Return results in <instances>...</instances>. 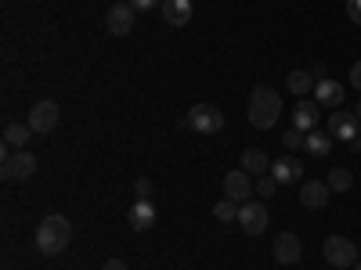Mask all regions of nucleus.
Returning <instances> with one entry per match:
<instances>
[{
	"label": "nucleus",
	"mask_w": 361,
	"mask_h": 270,
	"mask_svg": "<svg viewBox=\"0 0 361 270\" xmlns=\"http://www.w3.org/2000/svg\"><path fill=\"white\" fill-rule=\"evenodd\" d=\"M279 119H282V98H279V90L253 86V94H250V123L257 130H271Z\"/></svg>",
	"instance_id": "f257e3e1"
},
{
	"label": "nucleus",
	"mask_w": 361,
	"mask_h": 270,
	"mask_svg": "<svg viewBox=\"0 0 361 270\" xmlns=\"http://www.w3.org/2000/svg\"><path fill=\"white\" fill-rule=\"evenodd\" d=\"M69 242H73V224H69L66 217L51 213V217H44V220L37 224V249H40L44 256H58Z\"/></svg>",
	"instance_id": "f03ea898"
},
{
	"label": "nucleus",
	"mask_w": 361,
	"mask_h": 270,
	"mask_svg": "<svg viewBox=\"0 0 361 270\" xmlns=\"http://www.w3.org/2000/svg\"><path fill=\"white\" fill-rule=\"evenodd\" d=\"M322 252H325V263L336 266V270H347V266H354V263L361 259V256H357V245L350 242V238H343V234H329L325 245H322Z\"/></svg>",
	"instance_id": "7ed1b4c3"
},
{
	"label": "nucleus",
	"mask_w": 361,
	"mask_h": 270,
	"mask_svg": "<svg viewBox=\"0 0 361 270\" xmlns=\"http://www.w3.org/2000/svg\"><path fill=\"white\" fill-rule=\"evenodd\" d=\"M185 127H192L202 137H214V134L224 130V108H217V105H195L188 112V119H185Z\"/></svg>",
	"instance_id": "20e7f679"
},
{
	"label": "nucleus",
	"mask_w": 361,
	"mask_h": 270,
	"mask_svg": "<svg viewBox=\"0 0 361 270\" xmlns=\"http://www.w3.org/2000/svg\"><path fill=\"white\" fill-rule=\"evenodd\" d=\"M37 166H40L37 155L22 148V152H11L8 159H0V176H4L8 184H15V180H29V176H33Z\"/></svg>",
	"instance_id": "39448f33"
},
{
	"label": "nucleus",
	"mask_w": 361,
	"mask_h": 270,
	"mask_svg": "<svg viewBox=\"0 0 361 270\" xmlns=\"http://www.w3.org/2000/svg\"><path fill=\"white\" fill-rule=\"evenodd\" d=\"M257 191H253V173H246L243 166L238 169H228L224 173V198H231V202H250Z\"/></svg>",
	"instance_id": "423d86ee"
},
{
	"label": "nucleus",
	"mask_w": 361,
	"mask_h": 270,
	"mask_svg": "<svg viewBox=\"0 0 361 270\" xmlns=\"http://www.w3.org/2000/svg\"><path fill=\"white\" fill-rule=\"evenodd\" d=\"M361 127V119L354 115V112H347V108H336L333 115H329V134H333V141H347V144H354L357 141V130Z\"/></svg>",
	"instance_id": "0eeeda50"
},
{
	"label": "nucleus",
	"mask_w": 361,
	"mask_h": 270,
	"mask_svg": "<svg viewBox=\"0 0 361 270\" xmlns=\"http://www.w3.org/2000/svg\"><path fill=\"white\" fill-rule=\"evenodd\" d=\"M267 205L264 202H243V205H238V227H243L246 234H264L267 231Z\"/></svg>",
	"instance_id": "6e6552de"
},
{
	"label": "nucleus",
	"mask_w": 361,
	"mask_h": 270,
	"mask_svg": "<svg viewBox=\"0 0 361 270\" xmlns=\"http://www.w3.org/2000/svg\"><path fill=\"white\" fill-rule=\"evenodd\" d=\"M58 105L54 101H37L33 108H29V130L33 134H40V137H47L54 127H58Z\"/></svg>",
	"instance_id": "1a4fd4ad"
},
{
	"label": "nucleus",
	"mask_w": 361,
	"mask_h": 270,
	"mask_svg": "<svg viewBox=\"0 0 361 270\" xmlns=\"http://www.w3.org/2000/svg\"><path fill=\"white\" fill-rule=\"evenodd\" d=\"M134 22H137V11L127 4V0H123V4H112L109 15H105V25H109L112 37H127L134 29Z\"/></svg>",
	"instance_id": "9d476101"
},
{
	"label": "nucleus",
	"mask_w": 361,
	"mask_h": 270,
	"mask_svg": "<svg viewBox=\"0 0 361 270\" xmlns=\"http://www.w3.org/2000/svg\"><path fill=\"white\" fill-rule=\"evenodd\" d=\"M271 252H275V263L293 266V263H300V256H304V245H300V238H296V234L282 231V234L275 238V245H271Z\"/></svg>",
	"instance_id": "9b49d317"
},
{
	"label": "nucleus",
	"mask_w": 361,
	"mask_h": 270,
	"mask_svg": "<svg viewBox=\"0 0 361 270\" xmlns=\"http://www.w3.org/2000/svg\"><path fill=\"white\" fill-rule=\"evenodd\" d=\"M130 227L134 231H148V227H156V220H159V209H156V202L152 198H137L134 205H130Z\"/></svg>",
	"instance_id": "f8f14e48"
},
{
	"label": "nucleus",
	"mask_w": 361,
	"mask_h": 270,
	"mask_svg": "<svg viewBox=\"0 0 361 270\" xmlns=\"http://www.w3.org/2000/svg\"><path fill=\"white\" fill-rule=\"evenodd\" d=\"M271 176H275L279 184H300V180H304V162L293 159V155H282V159L271 162Z\"/></svg>",
	"instance_id": "ddd939ff"
},
{
	"label": "nucleus",
	"mask_w": 361,
	"mask_h": 270,
	"mask_svg": "<svg viewBox=\"0 0 361 270\" xmlns=\"http://www.w3.org/2000/svg\"><path fill=\"white\" fill-rule=\"evenodd\" d=\"M314 101L322 105V108H343V86L336 83V79H318L314 83Z\"/></svg>",
	"instance_id": "4468645a"
},
{
	"label": "nucleus",
	"mask_w": 361,
	"mask_h": 270,
	"mask_svg": "<svg viewBox=\"0 0 361 270\" xmlns=\"http://www.w3.org/2000/svg\"><path fill=\"white\" fill-rule=\"evenodd\" d=\"M192 4L195 0H163V22L166 25H173V29H180V25H188L192 22Z\"/></svg>",
	"instance_id": "2eb2a0df"
},
{
	"label": "nucleus",
	"mask_w": 361,
	"mask_h": 270,
	"mask_svg": "<svg viewBox=\"0 0 361 270\" xmlns=\"http://www.w3.org/2000/svg\"><path fill=\"white\" fill-rule=\"evenodd\" d=\"M318 115H322V105H318V101H300V105L293 108V127L304 130V134H311V130L318 127Z\"/></svg>",
	"instance_id": "dca6fc26"
},
{
	"label": "nucleus",
	"mask_w": 361,
	"mask_h": 270,
	"mask_svg": "<svg viewBox=\"0 0 361 270\" xmlns=\"http://www.w3.org/2000/svg\"><path fill=\"white\" fill-rule=\"evenodd\" d=\"M329 184H322V180H307L304 188H300V205L304 209H322L325 202H329Z\"/></svg>",
	"instance_id": "f3484780"
},
{
	"label": "nucleus",
	"mask_w": 361,
	"mask_h": 270,
	"mask_svg": "<svg viewBox=\"0 0 361 270\" xmlns=\"http://www.w3.org/2000/svg\"><path fill=\"white\" fill-rule=\"evenodd\" d=\"M238 166H243L246 173H253V176H264V173H271V159L260 152V148H246V152H243V159H238Z\"/></svg>",
	"instance_id": "a211bd4d"
},
{
	"label": "nucleus",
	"mask_w": 361,
	"mask_h": 270,
	"mask_svg": "<svg viewBox=\"0 0 361 270\" xmlns=\"http://www.w3.org/2000/svg\"><path fill=\"white\" fill-rule=\"evenodd\" d=\"M304 148H307L314 159H325L329 152H333V134H329V130H311L304 137Z\"/></svg>",
	"instance_id": "6ab92c4d"
},
{
	"label": "nucleus",
	"mask_w": 361,
	"mask_h": 270,
	"mask_svg": "<svg viewBox=\"0 0 361 270\" xmlns=\"http://www.w3.org/2000/svg\"><path fill=\"white\" fill-rule=\"evenodd\" d=\"M314 83H318V79H311V72H307V69H293V72L286 76V86H289V94H296V98H307Z\"/></svg>",
	"instance_id": "aec40b11"
},
{
	"label": "nucleus",
	"mask_w": 361,
	"mask_h": 270,
	"mask_svg": "<svg viewBox=\"0 0 361 270\" xmlns=\"http://www.w3.org/2000/svg\"><path fill=\"white\" fill-rule=\"evenodd\" d=\"M29 141H33V130H29V123H8V127H4V144H11L15 152H22Z\"/></svg>",
	"instance_id": "412c9836"
},
{
	"label": "nucleus",
	"mask_w": 361,
	"mask_h": 270,
	"mask_svg": "<svg viewBox=\"0 0 361 270\" xmlns=\"http://www.w3.org/2000/svg\"><path fill=\"white\" fill-rule=\"evenodd\" d=\"M325 184H329V191H333V195H343V191L354 188V176H350V169L333 166V169H329V176H325Z\"/></svg>",
	"instance_id": "4be33fe9"
},
{
	"label": "nucleus",
	"mask_w": 361,
	"mask_h": 270,
	"mask_svg": "<svg viewBox=\"0 0 361 270\" xmlns=\"http://www.w3.org/2000/svg\"><path fill=\"white\" fill-rule=\"evenodd\" d=\"M214 217H217L221 224H231V220H238V202H231V198H221V202L214 205Z\"/></svg>",
	"instance_id": "5701e85b"
},
{
	"label": "nucleus",
	"mask_w": 361,
	"mask_h": 270,
	"mask_svg": "<svg viewBox=\"0 0 361 270\" xmlns=\"http://www.w3.org/2000/svg\"><path fill=\"white\" fill-rule=\"evenodd\" d=\"M282 184H279V180L275 176H271V173H264V176H257V184H253V191L260 195V198H271V195H275Z\"/></svg>",
	"instance_id": "b1692460"
},
{
	"label": "nucleus",
	"mask_w": 361,
	"mask_h": 270,
	"mask_svg": "<svg viewBox=\"0 0 361 270\" xmlns=\"http://www.w3.org/2000/svg\"><path fill=\"white\" fill-rule=\"evenodd\" d=\"M304 137H307L304 130H296V127H289V130L282 134V144L289 148V152H296V148H304Z\"/></svg>",
	"instance_id": "393cba45"
},
{
	"label": "nucleus",
	"mask_w": 361,
	"mask_h": 270,
	"mask_svg": "<svg viewBox=\"0 0 361 270\" xmlns=\"http://www.w3.org/2000/svg\"><path fill=\"white\" fill-rule=\"evenodd\" d=\"M134 195H137V198H152V180L137 176V180H134Z\"/></svg>",
	"instance_id": "a878e982"
},
{
	"label": "nucleus",
	"mask_w": 361,
	"mask_h": 270,
	"mask_svg": "<svg viewBox=\"0 0 361 270\" xmlns=\"http://www.w3.org/2000/svg\"><path fill=\"white\" fill-rule=\"evenodd\" d=\"M347 18L354 25H361V0H347Z\"/></svg>",
	"instance_id": "bb28decb"
},
{
	"label": "nucleus",
	"mask_w": 361,
	"mask_h": 270,
	"mask_svg": "<svg viewBox=\"0 0 361 270\" xmlns=\"http://www.w3.org/2000/svg\"><path fill=\"white\" fill-rule=\"evenodd\" d=\"M127 4H130L134 11H148V8H156V4H163V0H127Z\"/></svg>",
	"instance_id": "cd10ccee"
},
{
	"label": "nucleus",
	"mask_w": 361,
	"mask_h": 270,
	"mask_svg": "<svg viewBox=\"0 0 361 270\" xmlns=\"http://www.w3.org/2000/svg\"><path fill=\"white\" fill-rule=\"evenodd\" d=\"M102 270H127V259L112 256V259H105V266H102Z\"/></svg>",
	"instance_id": "c85d7f7f"
},
{
	"label": "nucleus",
	"mask_w": 361,
	"mask_h": 270,
	"mask_svg": "<svg viewBox=\"0 0 361 270\" xmlns=\"http://www.w3.org/2000/svg\"><path fill=\"white\" fill-rule=\"evenodd\" d=\"M350 83L361 90V62H354V65H350Z\"/></svg>",
	"instance_id": "c756f323"
},
{
	"label": "nucleus",
	"mask_w": 361,
	"mask_h": 270,
	"mask_svg": "<svg viewBox=\"0 0 361 270\" xmlns=\"http://www.w3.org/2000/svg\"><path fill=\"white\" fill-rule=\"evenodd\" d=\"M354 148H357V152H361V134H357V141H354Z\"/></svg>",
	"instance_id": "7c9ffc66"
},
{
	"label": "nucleus",
	"mask_w": 361,
	"mask_h": 270,
	"mask_svg": "<svg viewBox=\"0 0 361 270\" xmlns=\"http://www.w3.org/2000/svg\"><path fill=\"white\" fill-rule=\"evenodd\" d=\"M354 115H357V119H361V101H357V108H354Z\"/></svg>",
	"instance_id": "2f4dec72"
},
{
	"label": "nucleus",
	"mask_w": 361,
	"mask_h": 270,
	"mask_svg": "<svg viewBox=\"0 0 361 270\" xmlns=\"http://www.w3.org/2000/svg\"><path fill=\"white\" fill-rule=\"evenodd\" d=\"M350 270H361V259H357V263H354V266H350Z\"/></svg>",
	"instance_id": "473e14b6"
}]
</instances>
